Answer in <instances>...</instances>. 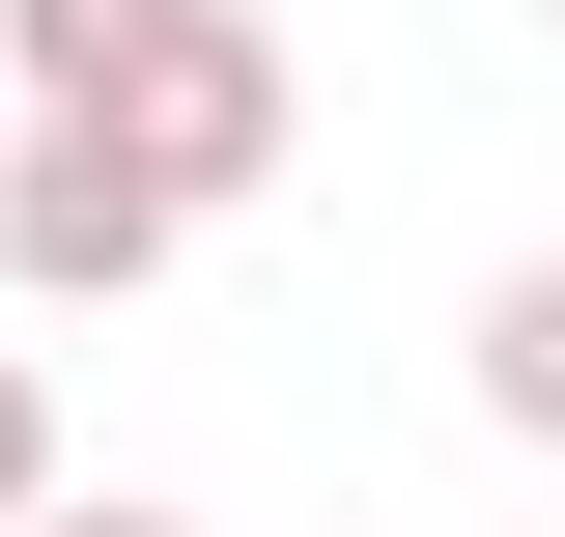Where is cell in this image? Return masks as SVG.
<instances>
[{"label":"cell","mask_w":565,"mask_h":537,"mask_svg":"<svg viewBox=\"0 0 565 537\" xmlns=\"http://www.w3.org/2000/svg\"><path fill=\"white\" fill-rule=\"evenodd\" d=\"M29 537H199V509H141V481H114V509H85V481H57V509H29Z\"/></svg>","instance_id":"6"},{"label":"cell","mask_w":565,"mask_h":537,"mask_svg":"<svg viewBox=\"0 0 565 537\" xmlns=\"http://www.w3.org/2000/svg\"><path fill=\"white\" fill-rule=\"evenodd\" d=\"M57 509V368H29V339H0V537Z\"/></svg>","instance_id":"5"},{"label":"cell","mask_w":565,"mask_h":537,"mask_svg":"<svg viewBox=\"0 0 565 537\" xmlns=\"http://www.w3.org/2000/svg\"><path fill=\"white\" fill-rule=\"evenodd\" d=\"M170 29H199V0H0V114H85V141H114Z\"/></svg>","instance_id":"3"},{"label":"cell","mask_w":565,"mask_h":537,"mask_svg":"<svg viewBox=\"0 0 565 537\" xmlns=\"http://www.w3.org/2000/svg\"><path fill=\"white\" fill-rule=\"evenodd\" d=\"M141 170H170V227H226V199H282V141H311V57H282L255 0H199V29H170V57H141Z\"/></svg>","instance_id":"2"},{"label":"cell","mask_w":565,"mask_h":537,"mask_svg":"<svg viewBox=\"0 0 565 537\" xmlns=\"http://www.w3.org/2000/svg\"><path fill=\"white\" fill-rule=\"evenodd\" d=\"M481 424H509V453H565V255L481 283Z\"/></svg>","instance_id":"4"},{"label":"cell","mask_w":565,"mask_h":537,"mask_svg":"<svg viewBox=\"0 0 565 537\" xmlns=\"http://www.w3.org/2000/svg\"><path fill=\"white\" fill-rule=\"evenodd\" d=\"M170 255H199V227H170V170H141V141L0 114V283H29V312H141Z\"/></svg>","instance_id":"1"}]
</instances>
